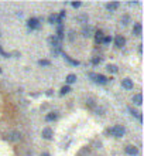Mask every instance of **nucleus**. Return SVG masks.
Instances as JSON below:
<instances>
[{"label": "nucleus", "mask_w": 144, "mask_h": 156, "mask_svg": "<svg viewBox=\"0 0 144 156\" xmlns=\"http://www.w3.org/2000/svg\"><path fill=\"white\" fill-rule=\"evenodd\" d=\"M41 156H50V155H48V153H42V155H41Z\"/></svg>", "instance_id": "cd10ccee"}, {"label": "nucleus", "mask_w": 144, "mask_h": 156, "mask_svg": "<svg viewBox=\"0 0 144 156\" xmlns=\"http://www.w3.org/2000/svg\"><path fill=\"white\" fill-rule=\"evenodd\" d=\"M7 139L12 141V142H17V141L21 139V135H20V132H17V130H13V132H10L7 135Z\"/></svg>", "instance_id": "7ed1b4c3"}, {"label": "nucleus", "mask_w": 144, "mask_h": 156, "mask_svg": "<svg viewBox=\"0 0 144 156\" xmlns=\"http://www.w3.org/2000/svg\"><path fill=\"white\" fill-rule=\"evenodd\" d=\"M117 7H119V3H117V1H112V3H107V9H109L110 12H114Z\"/></svg>", "instance_id": "2eb2a0df"}, {"label": "nucleus", "mask_w": 144, "mask_h": 156, "mask_svg": "<svg viewBox=\"0 0 144 156\" xmlns=\"http://www.w3.org/2000/svg\"><path fill=\"white\" fill-rule=\"evenodd\" d=\"M48 41H50V44H51L54 48H61V41H59L57 37H50Z\"/></svg>", "instance_id": "423d86ee"}, {"label": "nucleus", "mask_w": 144, "mask_h": 156, "mask_svg": "<svg viewBox=\"0 0 144 156\" xmlns=\"http://www.w3.org/2000/svg\"><path fill=\"white\" fill-rule=\"evenodd\" d=\"M57 19H58V16H57V14H51V16L48 17V21H50L51 24H54V23L57 21Z\"/></svg>", "instance_id": "aec40b11"}, {"label": "nucleus", "mask_w": 144, "mask_h": 156, "mask_svg": "<svg viewBox=\"0 0 144 156\" xmlns=\"http://www.w3.org/2000/svg\"><path fill=\"white\" fill-rule=\"evenodd\" d=\"M107 71L116 74V72H117V67H116V65H113V64H109V65H107Z\"/></svg>", "instance_id": "f3484780"}, {"label": "nucleus", "mask_w": 144, "mask_h": 156, "mask_svg": "<svg viewBox=\"0 0 144 156\" xmlns=\"http://www.w3.org/2000/svg\"><path fill=\"white\" fill-rule=\"evenodd\" d=\"M64 57H65L66 61H69L72 65H79V61H76V60H72L71 57H68V55H65V54H64Z\"/></svg>", "instance_id": "6ab92c4d"}, {"label": "nucleus", "mask_w": 144, "mask_h": 156, "mask_svg": "<svg viewBox=\"0 0 144 156\" xmlns=\"http://www.w3.org/2000/svg\"><path fill=\"white\" fill-rule=\"evenodd\" d=\"M103 39H105V34H103L102 30H99V31L95 33V41H96L98 44H100V43L103 41Z\"/></svg>", "instance_id": "6e6552de"}, {"label": "nucleus", "mask_w": 144, "mask_h": 156, "mask_svg": "<svg viewBox=\"0 0 144 156\" xmlns=\"http://www.w3.org/2000/svg\"><path fill=\"white\" fill-rule=\"evenodd\" d=\"M99 63H100V58H98V57L92 60V64H95V65H96V64H99Z\"/></svg>", "instance_id": "a878e982"}, {"label": "nucleus", "mask_w": 144, "mask_h": 156, "mask_svg": "<svg viewBox=\"0 0 144 156\" xmlns=\"http://www.w3.org/2000/svg\"><path fill=\"white\" fill-rule=\"evenodd\" d=\"M81 4H82L81 1H73V3H72V6L75 7V9H78V7H81Z\"/></svg>", "instance_id": "b1692460"}, {"label": "nucleus", "mask_w": 144, "mask_h": 156, "mask_svg": "<svg viewBox=\"0 0 144 156\" xmlns=\"http://www.w3.org/2000/svg\"><path fill=\"white\" fill-rule=\"evenodd\" d=\"M38 64H40V65H44V67H48V65L51 64V63H50L48 60H40Z\"/></svg>", "instance_id": "412c9836"}, {"label": "nucleus", "mask_w": 144, "mask_h": 156, "mask_svg": "<svg viewBox=\"0 0 144 156\" xmlns=\"http://www.w3.org/2000/svg\"><path fill=\"white\" fill-rule=\"evenodd\" d=\"M91 78L93 81H96L98 84H106V82L109 81V78H106L105 75H102V74H91Z\"/></svg>", "instance_id": "f03ea898"}, {"label": "nucleus", "mask_w": 144, "mask_h": 156, "mask_svg": "<svg viewBox=\"0 0 144 156\" xmlns=\"http://www.w3.org/2000/svg\"><path fill=\"white\" fill-rule=\"evenodd\" d=\"M127 23H129V16H123V17H122V24L126 26Z\"/></svg>", "instance_id": "4be33fe9"}, {"label": "nucleus", "mask_w": 144, "mask_h": 156, "mask_svg": "<svg viewBox=\"0 0 144 156\" xmlns=\"http://www.w3.org/2000/svg\"><path fill=\"white\" fill-rule=\"evenodd\" d=\"M133 102H134L136 105H141V102H143V97H141V94L134 95V97H133Z\"/></svg>", "instance_id": "9b49d317"}, {"label": "nucleus", "mask_w": 144, "mask_h": 156, "mask_svg": "<svg viewBox=\"0 0 144 156\" xmlns=\"http://www.w3.org/2000/svg\"><path fill=\"white\" fill-rule=\"evenodd\" d=\"M110 135H113V136H116V138H122L123 135H125V128L123 126H120V125H116V126H113V128H110V129L107 130Z\"/></svg>", "instance_id": "f257e3e1"}, {"label": "nucleus", "mask_w": 144, "mask_h": 156, "mask_svg": "<svg viewBox=\"0 0 144 156\" xmlns=\"http://www.w3.org/2000/svg\"><path fill=\"white\" fill-rule=\"evenodd\" d=\"M102 43H105V44H110V43H112V37L106 36L105 39H103V41H102Z\"/></svg>", "instance_id": "5701e85b"}, {"label": "nucleus", "mask_w": 144, "mask_h": 156, "mask_svg": "<svg viewBox=\"0 0 144 156\" xmlns=\"http://www.w3.org/2000/svg\"><path fill=\"white\" fill-rule=\"evenodd\" d=\"M71 91V88H69V85H64L62 88H61V95H65L68 92Z\"/></svg>", "instance_id": "a211bd4d"}, {"label": "nucleus", "mask_w": 144, "mask_h": 156, "mask_svg": "<svg viewBox=\"0 0 144 156\" xmlns=\"http://www.w3.org/2000/svg\"><path fill=\"white\" fill-rule=\"evenodd\" d=\"M0 54H1L3 57H10V54H7V52L3 51V48H1V47H0Z\"/></svg>", "instance_id": "393cba45"}, {"label": "nucleus", "mask_w": 144, "mask_h": 156, "mask_svg": "<svg viewBox=\"0 0 144 156\" xmlns=\"http://www.w3.org/2000/svg\"><path fill=\"white\" fill-rule=\"evenodd\" d=\"M92 33H93V28H92V27H85V28L82 30V34H84L85 37H91Z\"/></svg>", "instance_id": "f8f14e48"}, {"label": "nucleus", "mask_w": 144, "mask_h": 156, "mask_svg": "<svg viewBox=\"0 0 144 156\" xmlns=\"http://www.w3.org/2000/svg\"><path fill=\"white\" fill-rule=\"evenodd\" d=\"M69 40H71V41H72V40H73V33H69Z\"/></svg>", "instance_id": "bb28decb"}, {"label": "nucleus", "mask_w": 144, "mask_h": 156, "mask_svg": "<svg viewBox=\"0 0 144 156\" xmlns=\"http://www.w3.org/2000/svg\"><path fill=\"white\" fill-rule=\"evenodd\" d=\"M114 44H116V47H123L126 44V39L125 37H122V36H117L116 39H114Z\"/></svg>", "instance_id": "0eeeda50"}, {"label": "nucleus", "mask_w": 144, "mask_h": 156, "mask_svg": "<svg viewBox=\"0 0 144 156\" xmlns=\"http://www.w3.org/2000/svg\"><path fill=\"white\" fill-rule=\"evenodd\" d=\"M0 72H1V68H0Z\"/></svg>", "instance_id": "c85d7f7f"}, {"label": "nucleus", "mask_w": 144, "mask_h": 156, "mask_svg": "<svg viewBox=\"0 0 144 156\" xmlns=\"http://www.w3.org/2000/svg\"><path fill=\"white\" fill-rule=\"evenodd\" d=\"M137 148L136 146H131V145H129V146H126V153L127 155H131V156H134V155H137Z\"/></svg>", "instance_id": "9d476101"}, {"label": "nucleus", "mask_w": 144, "mask_h": 156, "mask_svg": "<svg viewBox=\"0 0 144 156\" xmlns=\"http://www.w3.org/2000/svg\"><path fill=\"white\" fill-rule=\"evenodd\" d=\"M133 33H134L136 36H140V34H141V24H140V23H136V24H134Z\"/></svg>", "instance_id": "ddd939ff"}, {"label": "nucleus", "mask_w": 144, "mask_h": 156, "mask_svg": "<svg viewBox=\"0 0 144 156\" xmlns=\"http://www.w3.org/2000/svg\"><path fill=\"white\" fill-rule=\"evenodd\" d=\"M122 87H123L125 90H133V81H131L130 78H125V79L122 81Z\"/></svg>", "instance_id": "39448f33"}, {"label": "nucleus", "mask_w": 144, "mask_h": 156, "mask_svg": "<svg viewBox=\"0 0 144 156\" xmlns=\"http://www.w3.org/2000/svg\"><path fill=\"white\" fill-rule=\"evenodd\" d=\"M57 117H58V115H57L55 112H51V114H48V115L45 117V119L50 122V121H55V119H57Z\"/></svg>", "instance_id": "dca6fc26"}, {"label": "nucleus", "mask_w": 144, "mask_h": 156, "mask_svg": "<svg viewBox=\"0 0 144 156\" xmlns=\"http://www.w3.org/2000/svg\"><path fill=\"white\" fill-rule=\"evenodd\" d=\"M42 138L44 139H51L53 138V129L51 128H44L42 129Z\"/></svg>", "instance_id": "1a4fd4ad"}, {"label": "nucleus", "mask_w": 144, "mask_h": 156, "mask_svg": "<svg viewBox=\"0 0 144 156\" xmlns=\"http://www.w3.org/2000/svg\"><path fill=\"white\" fill-rule=\"evenodd\" d=\"M65 81H66V84H73V82L76 81V75H75V74H69V75L66 77Z\"/></svg>", "instance_id": "4468645a"}, {"label": "nucleus", "mask_w": 144, "mask_h": 156, "mask_svg": "<svg viewBox=\"0 0 144 156\" xmlns=\"http://www.w3.org/2000/svg\"><path fill=\"white\" fill-rule=\"evenodd\" d=\"M27 24L30 28H33V30H38L40 28V20L38 19H30L27 21Z\"/></svg>", "instance_id": "20e7f679"}]
</instances>
